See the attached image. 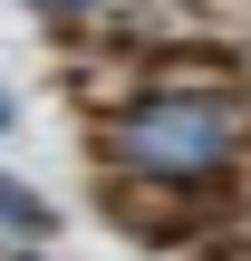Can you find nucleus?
Returning a JSON list of instances; mask_svg holds the SVG:
<instances>
[{"mask_svg": "<svg viewBox=\"0 0 251 261\" xmlns=\"http://www.w3.org/2000/svg\"><path fill=\"white\" fill-rule=\"evenodd\" d=\"M0 232H10V242H58V213H48V194H29L19 174H0Z\"/></svg>", "mask_w": 251, "mask_h": 261, "instance_id": "obj_2", "label": "nucleus"}, {"mask_svg": "<svg viewBox=\"0 0 251 261\" xmlns=\"http://www.w3.org/2000/svg\"><path fill=\"white\" fill-rule=\"evenodd\" d=\"M97 155H106V174L145 184V194H213L251 165V87H222V77L135 87L97 126Z\"/></svg>", "mask_w": 251, "mask_h": 261, "instance_id": "obj_1", "label": "nucleus"}, {"mask_svg": "<svg viewBox=\"0 0 251 261\" xmlns=\"http://www.w3.org/2000/svg\"><path fill=\"white\" fill-rule=\"evenodd\" d=\"M0 126H10V107H0Z\"/></svg>", "mask_w": 251, "mask_h": 261, "instance_id": "obj_4", "label": "nucleus"}, {"mask_svg": "<svg viewBox=\"0 0 251 261\" xmlns=\"http://www.w3.org/2000/svg\"><path fill=\"white\" fill-rule=\"evenodd\" d=\"M29 10H39V19H97L106 0H29Z\"/></svg>", "mask_w": 251, "mask_h": 261, "instance_id": "obj_3", "label": "nucleus"}]
</instances>
